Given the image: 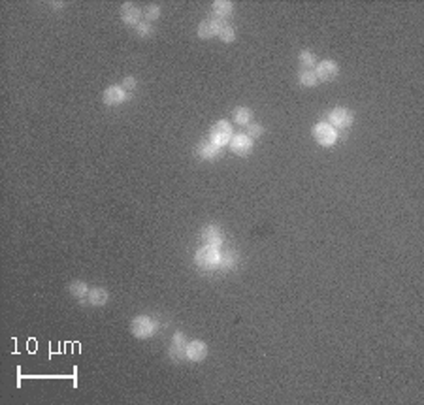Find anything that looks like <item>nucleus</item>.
<instances>
[{"mask_svg": "<svg viewBox=\"0 0 424 405\" xmlns=\"http://www.w3.org/2000/svg\"><path fill=\"white\" fill-rule=\"evenodd\" d=\"M219 251H217V247H204V249H200L196 252V264H198V268L202 270H215L217 264H219Z\"/></svg>", "mask_w": 424, "mask_h": 405, "instance_id": "obj_1", "label": "nucleus"}, {"mask_svg": "<svg viewBox=\"0 0 424 405\" xmlns=\"http://www.w3.org/2000/svg\"><path fill=\"white\" fill-rule=\"evenodd\" d=\"M313 136H315L317 142H319L321 145H325V147L334 145L336 138H338L336 128L332 125H328V123H321V125L313 126Z\"/></svg>", "mask_w": 424, "mask_h": 405, "instance_id": "obj_2", "label": "nucleus"}, {"mask_svg": "<svg viewBox=\"0 0 424 405\" xmlns=\"http://www.w3.org/2000/svg\"><path fill=\"white\" fill-rule=\"evenodd\" d=\"M155 330H157V324L155 321H151L149 317H136L134 321H132V333H134L136 337H149V335H153Z\"/></svg>", "mask_w": 424, "mask_h": 405, "instance_id": "obj_3", "label": "nucleus"}, {"mask_svg": "<svg viewBox=\"0 0 424 405\" xmlns=\"http://www.w3.org/2000/svg\"><path fill=\"white\" fill-rule=\"evenodd\" d=\"M230 138H232V128L228 125V121H219L211 130V142L221 147V145L228 144Z\"/></svg>", "mask_w": 424, "mask_h": 405, "instance_id": "obj_4", "label": "nucleus"}, {"mask_svg": "<svg viewBox=\"0 0 424 405\" xmlns=\"http://www.w3.org/2000/svg\"><path fill=\"white\" fill-rule=\"evenodd\" d=\"M230 149H232L236 155L245 157V155L251 153V149H253V142H251V138H249L247 134H238V136L232 138V142H230Z\"/></svg>", "mask_w": 424, "mask_h": 405, "instance_id": "obj_5", "label": "nucleus"}, {"mask_svg": "<svg viewBox=\"0 0 424 405\" xmlns=\"http://www.w3.org/2000/svg\"><path fill=\"white\" fill-rule=\"evenodd\" d=\"M185 354H187V358L192 362H200L206 358V354H208V347H206V343L202 341H192L187 345V349H185Z\"/></svg>", "mask_w": 424, "mask_h": 405, "instance_id": "obj_6", "label": "nucleus"}, {"mask_svg": "<svg viewBox=\"0 0 424 405\" xmlns=\"http://www.w3.org/2000/svg\"><path fill=\"white\" fill-rule=\"evenodd\" d=\"M317 78L323 81H330L334 80L336 76H338V64L332 63V61H323V63L319 64V68H317Z\"/></svg>", "mask_w": 424, "mask_h": 405, "instance_id": "obj_7", "label": "nucleus"}, {"mask_svg": "<svg viewBox=\"0 0 424 405\" xmlns=\"http://www.w3.org/2000/svg\"><path fill=\"white\" fill-rule=\"evenodd\" d=\"M330 123H332V126H339V128L349 126L352 123L351 111H347V109H343V108H336L334 111L330 113Z\"/></svg>", "mask_w": 424, "mask_h": 405, "instance_id": "obj_8", "label": "nucleus"}, {"mask_svg": "<svg viewBox=\"0 0 424 405\" xmlns=\"http://www.w3.org/2000/svg\"><path fill=\"white\" fill-rule=\"evenodd\" d=\"M202 240L208 243L209 247H219L223 243V234H221V230L217 226L209 225L202 230Z\"/></svg>", "mask_w": 424, "mask_h": 405, "instance_id": "obj_9", "label": "nucleus"}, {"mask_svg": "<svg viewBox=\"0 0 424 405\" xmlns=\"http://www.w3.org/2000/svg\"><path fill=\"white\" fill-rule=\"evenodd\" d=\"M198 155L202 159L215 161L217 157H221V147L215 145L213 142H204V144H200V147H198Z\"/></svg>", "mask_w": 424, "mask_h": 405, "instance_id": "obj_10", "label": "nucleus"}, {"mask_svg": "<svg viewBox=\"0 0 424 405\" xmlns=\"http://www.w3.org/2000/svg\"><path fill=\"white\" fill-rule=\"evenodd\" d=\"M125 100V90L123 87H109L106 89L104 92V102L108 104V106H117Z\"/></svg>", "mask_w": 424, "mask_h": 405, "instance_id": "obj_11", "label": "nucleus"}, {"mask_svg": "<svg viewBox=\"0 0 424 405\" xmlns=\"http://www.w3.org/2000/svg\"><path fill=\"white\" fill-rule=\"evenodd\" d=\"M121 15H123V21L128 23V25H138V21H140V9L134 8L132 4H125L123 9H121Z\"/></svg>", "mask_w": 424, "mask_h": 405, "instance_id": "obj_12", "label": "nucleus"}, {"mask_svg": "<svg viewBox=\"0 0 424 405\" xmlns=\"http://www.w3.org/2000/svg\"><path fill=\"white\" fill-rule=\"evenodd\" d=\"M219 21H204V23H200L198 27V36L204 38V40H208L211 38L213 34H217V30H219Z\"/></svg>", "mask_w": 424, "mask_h": 405, "instance_id": "obj_13", "label": "nucleus"}, {"mask_svg": "<svg viewBox=\"0 0 424 405\" xmlns=\"http://www.w3.org/2000/svg\"><path fill=\"white\" fill-rule=\"evenodd\" d=\"M108 292L104 288H92L89 292V302L92 306H104L108 302Z\"/></svg>", "mask_w": 424, "mask_h": 405, "instance_id": "obj_14", "label": "nucleus"}, {"mask_svg": "<svg viewBox=\"0 0 424 405\" xmlns=\"http://www.w3.org/2000/svg\"><path fill=\"white\" fill-rule=\"evenodd\" d=\"M213 11H215L217 17H228L230 11H232V4L225 2V0H217L215 4H213Z\"/></svg>", "mask_w": 424, "mask_h": 405, "instance_id": "obj_15", "label": "nucleus"}, {"mask_svg": "<svg viewBox=\"0 0 424 405\" xmlns=\"http://www.w3.org/2000/svg\"><path fill=\"white\" fill-rule=\"evenodd\" d=\"M251 109L249 108H236L234 109V121L238 125H247L251 121Z\"/></svg>", "mask_w": 424, "mask_h": 405, "instance_id": "obj_16", "label": "nucleus"}, {"mask_svg": "<svg viewBox=\"0 0 424 405\" xmlns=\"http://www.w3.org/2000/svg\"><path fill=\"white\" fill-rule=\"evenodd\" d=\"M319 78H317L315 72H311V70H304V72H300V83L304 85V87H315Z\"/></svg>", "mask_w": 424, "mask_h": 405, "instance_id": "obj_17", "label": "nucleus"}, {"mask_svg": "<svg viewBox=\"0 0 424 405\" xmlns=\"http://www.w3.org/2000/svg\"><path fill=\"white\" fill-rule=\"evenodd\" d=\"M217 36L221 38L223 42H234V28L230 25H219Z\"/></svg>", "mask_w": 424, "mask_h": 405, "instance_id": "obj_18", "label": "nucleus"}, {"mask_svg": "<svg viewBox=\"0 0 424 405\" xmlns=\"http://www.w3.org/2000/svg\"><path fill=\"white\" fill-rule=\"evenodd\" d=\"M300 64H302L304 68H313L317 64L315 55L309 53V51H302V53H300Z\"/></svg>", "mask_w": 424, "mask_h": 405, "instance_id": "obj_19", "label": "nucleus"}, {"mask_svg": "<svg viewBox=\"0 0 424 405\" xmlns=\"http://www.w3.org/2000/svg\"><path fill=\"white\" fill-rule=\"evenodd\" d=\"M70 294L76 298H83L85 294H89V288L85 283H72L70 285Z\"/></svg>", "mask_w": 424, "mask_h": 405, "instance_id": "obj_20", "label": "nucleus"}, {"mask_svg": "<svg viewBox=\"0 0 424 405\" xmlns=\"http://www.w3.org/2000/svg\"><path fill=\"white\" fill-rule=\"evenodd\" d=\"M144 15L147 21H155V19H159V15H161V9H159V6H147Z\"/></svg>", "mask_w": 424, "mask_h": 405, "instance_id": "obj_21", "label": "nucleus"}, {"mask_svg": "<svg viewBox=\"0 0 424 405\" xmlns=\"http://www.w3.org/2000/svg\"><path fill=\"white\" fill-rule=\"evenodd\" d=\"M260 134H262L260 125H251L247 128V136H249V138H256V136H260Z\"/></svg>", "mask_w": 424, "mask_h": 405, "instance_id": "obj_22", "label": "nucleus"}, {"mask_svg": "<svg viewBox=\"0 0 424 405\" xmlns=\"http://www.w3.org/2000/svg\"><path fill=\"white\" fill-rule=\"evenodd\" d=\"M134 89H136L134 78H125V80H123V90H134Z\"/></svg>", "mask_w": 424, "mask_h": 405, "instance_id": "obj_23", "label": "nucleus"}, {"mask_svg": "<svg viewBox=\"0 0 424 405\" xmlns=\"http://www.w3.org/2000/svg\"><path fill=\"white\" fill-rule=\"evenodd\" d=\"M136 30L142 34V36H147L149 32H151V27L149 25H142V23H138V27H136Z\"/></svg>", "mask_w": 424, "mask_h": 405, "instance_id": "obj_24", "label": "nucleus"}]
</instances>
